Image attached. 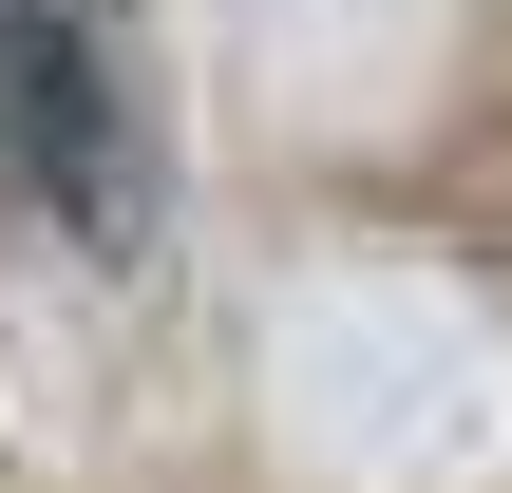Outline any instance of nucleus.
Returning a JSON list of instances; mask_svg holds the SVG:
<instances>
[{
  "label": "nucleus",
  "mask_w": 512,
  "mask_h": 493,
  "mask_svg": "<svg viewBox=\"0 0 512 493\" xmlns=\"http://www.w3.org/2000/svg\"><path fill=\"white\" fill-rule=\"evenodd\" d=\"M0 171L76 247L152 228V95H133V38L95 0H0Z\"/></svg>",
  "instance_id": "1"
}]
</instances>
